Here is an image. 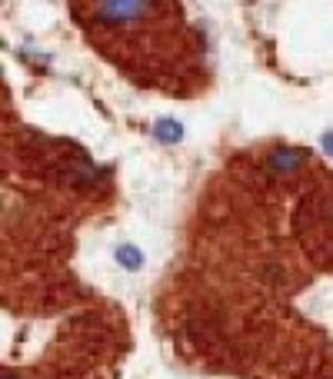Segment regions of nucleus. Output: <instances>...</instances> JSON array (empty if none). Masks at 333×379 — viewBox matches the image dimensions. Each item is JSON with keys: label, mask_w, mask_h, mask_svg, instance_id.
<instances>
[{"label": "nucleus", "mask_w": 333, "mask_h": 379, "mask_svg": "<svg viewBox=\"0 0 333 379\" xmlns=\"http://www.w3.org/2000/svg\"><path fill=\"white\" fill-rule=\"evenodd\" d=\"M154 137L164 140V143H177V140L183 137V126H180L177 120L164 117V120H157V124H154Z\"/></svg>", "instance_id": "obj_3"}, {"label": "nucleus", "mask_w": 333, "mask_h": 379, "mask_svg": "<svg viewBox=\"0 0 333 379\" xmlns=\"http://www.w3.org/2000/svg\"><path fill=\"white\" fill-rule=\"evenodd\" d=\"M150 4H154V0H100L97 17H100L103 24H130V20H137Z\"/></svg>", "instance_id": "obj_1"}, {"label": "nucleus", "mask_w": 333, "mask_h": 379, "mask_svg": "<svg viewBox=\"0 0 333 379\" xmlns=\"http://www.w3.org/2000/svg\"><path fill=\"white\" fill-rule=\"evenodd\" d=\"M300 164H303V153L287 150V147H283V150H277L273 157H270V166H273V170H283V173H287V170H296Z\"/></svg>", "instance_id": "obj_4"}, {"label": "nucleus", "mask_w": 333, "mask_h": 379, "mask_svg": "<svg viewBox=\"0 0 333 379\" xmlns=\"http://www.w3.org/2000/svg\"><path fill=\"white\" fill-rule=\"evenodd\" d=\"M320 143H323V150H327V153H330V157H333V130H327V133H323V140H320Z\"/></svg>", "instance_id": "obj_5"}, {"label": "nucleus", "mask_w": 333, "mask_h": 379, "mask_svg": "<svg viewBox=\"0 0 333 379\" xmlns=\"http://www.w3.org/2000/svg\"><path fill=\"white\" fill-rule=\"evenodd\" d=\"M117 263L124 266L127 273H137L143 266V253L141 246H133V243H124V246H117Z\"/></svg>", "instance_id": "obj_2"}, {"label": "nucleus", "mask_w": 333, "mask_h": 379, "mask_svg": "<svg viewBox=\"0 0 333 379\" xmlns=\"http://www.w3.org/2000/svg\"><path fill=\"white\" fill-rule=\"evenodd\" d=\"M4 379H13V376H4Z\"/></svg>", "instance_id": "obj_6"}]
</instances>
